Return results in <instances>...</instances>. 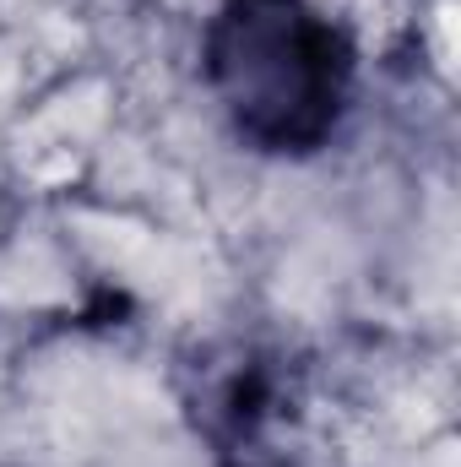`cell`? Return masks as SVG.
Listing matches in <instances>:
<instances>
[{
	"mask_svg": "<svg viewBox=\"0 0 461 467\" xmlns=\"http://www.w3.org/2000/svg\"><path fill=\"white\" fill-rule=\"evenodd\" d=\"M207 71L250 141L304 152L337 125L347 49L304 0H229L207 38Z\"/></svg>",
	"mask_w": 461,
	"mask_h": 467,
	"instance_id": "1",
	"label": "cell"
}]
</instances>
